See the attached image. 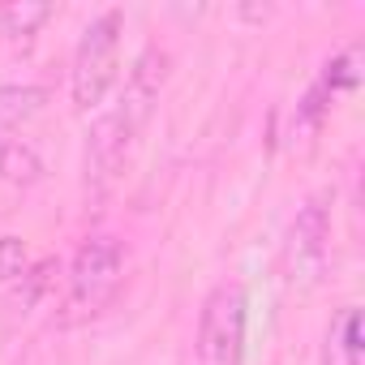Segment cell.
Listing matches in <instances>:
<instances>
[{
  "label": "cell",
  "mask_w": 365,
  "mask_h": 365,
  "mask_svg": "<svg viewBox=\"0 0 365 365\" xmlns=\"http://www.w3.org/2000/svg\"><path fill=\"white\" fill-rule=\"evenodd\" d=\"M163 82H168V52L146 48V52L133 61L116 108L103 112V116L95 120L91 138H86V185L112 190L116 180L125 176V168H129V159H133V146H138V138H142V129H146L155 103H159Z\"/></svg>",
  "instance_id": "6da1fadb"
},
{
  "label": "cell",
  "mask_w": 365,
  "mask_h": 365,
  "mask_svg": "<svg viewBox=\"0 0 365 365\" xmlns=\"http://www.w3.org/2000/svg\"><path fill=\"white\" fill-rule=\"evenodd\" d=\"M125 284V245L116 237H86L69 262V292H65V322H86L112 305Z\"/></svg>",
  "instance_id": "7a4b0ae2"
},
{
  "label": "cell",
  "mask_w": 365,
  "mask_h": 365,
  "mask_svg": "<svg viewBox=\"0 0 365 365\" xmlns=\"http://www.w3.org/2000/svg\"><path fill=\"white\" fill-rule=\"evenodd\" d=\"M120 35H125V14L120 9L99 14L82 31L78 52H73V73H69L73 108L78 112L99 108L108 99V91L116 86V73H120Z\"/></svg>",
  "instance_id": "3957f363"
},
{
  "label": "cell",
  "mask_w": 365,
  "mask_h": 365,
  "mask_svg": "<svg viewBox=\"0 0 365 365\" xmlns=\"http://www.w3.org/2000/svg\"><path fill=\"white\" fill-rule=\"evenodd\" d=\"M245 327H250V297L237 279H224L202 301L198 318V365H245Z\"/></svg>",
  "instance_id": "277c9868"
},
{
  "label": "cell",
  "mask_w": 365,
  "mask_h": 365,
  "mask_svg": "<svg viewBox=\"0 0 365 365\" xmlns=\"http://www.w3.org/2000/svg\"><path fill=\"white\" fill-rule=\"evenodd\" d=\"M327 241H331V207H327V198L318 194V198H309V202L297 211L292 232H288V271H292V279L322 271Z\"/></svg>",
  "instance_id": "5b68a950"
},
{
  "label": "cell",
  "mask_w": 365,
  "mask_h": 365,
  "mask_svg": "<svg viewBox=\"0 0 365 365\" xmlns=\"http://www.w3.org/2000/svg\"><path fill=\"white\" fill-rule=\"evenodd\" d=\"M327 365H361V309L348 305L327 331Z\"/></svg>",
  "instance_id": "8992f818"
},
{
  "label": "cell",
  "mask_w": 365,
  "mask_h": 365,
  "mask_svg": "<svg viewBox=\"0 0 365 365\" xmlns=\"http://www.w3.org/2000/svg\"><path fill=\"white\" fill-rule=\"evenodd\" d=\"M39 176H43V159L31 142L0 138V180H9V185H35Z\"/></svg>",
  "instance_id": "52a82bcc"
},
{
  "label": "cell",
  "mask_w": 365,
  "mask_h": 365,
  "mask_svg": "<svg viewBox=\"0 0 365 365\" xmlns=\"http://www.w3.org/2000/svg\"><path fill=\"white\" fill-rule=\"evenodd\" d=\"M48 103V86H0V129H18L39 116Z\"/></svg>",
  "instance_id": "ba28073f"
},
{
  "label": "cell",
  "mask_w": 365,
  "mask_h": 365,
  "mask_svg": "<svg viewBox=\"0 0 365 365\" xmlns=\"http://www.w3.org/2000/svg\"><path fill=\"white\" fill-rule=\"evenodd\" d=\"M361 69H365V52H361V43H352V48L335 52V56L322 65L318 86H322L331 99H335V95H348V91H356V86H361Z\"/></svg>",
  "instance_id": "9c48e42d"
},
{
  "label": "cell",
  "mask_w": 365,
  "mask_h": 365,
  "mask_svg": "<svg viewBox=\"0 0 365 365\" xmlns=\"http://www.w3.org/2000/svg\"><path fill=\"white\" fill-rule=\"evenodd\" d=\"M52 18V5H0V43H31Z\"/></svg>",
  "instance_id": "30bf717a"
},
{
  "label": "cell",
  "mask_w": 365,
  "mask_h": 365,
  "mask_svg": "<svg viewBox=\"0 0 365 365\" xmlns=\"http://www.w3.org/2000/svg\"><path fill=\"white\" fill-rule=\"evenodd\" d=\"M327 112H331V95L314 82V86L305 91V99L297 103V116H292V138H314V133H318V125L327 120Z\"/></svg>",
  "instance_id": "8fae6325"
},
{
  "label": "cell",
  "mask_w": 365,
  "mask_h": 365,
  "mask_svg": "<svg viewBox=\"0 0 365 365\" xmlns=\"http://www.w3.org/2000/svg\"><path fill=\"white\" fill-rule=\"evenodd\" d=\"M61 267H56V258H48V262H39L35 271H22V279H26V292H18V305L22 309H31L48 288H52V275H56Z\"/></svg>",
  "instance_id": "7c38bea8"
},
{
  "label": "cell",
  "mask_w": 365,
  "mask_h": 365,
  "mask_svg": "<svg viewBox=\"0 0 365 365\" xmlns=\"http://www.w3.org/2000/svg\"><path fill=\"white\" fill-rule=\"evenodd\" d=\"M26 271V241L22 237H0V284H9Z\"/></svg>",
  "instance_id": "4fadbf2b"
}]
</instances>
